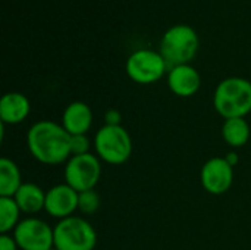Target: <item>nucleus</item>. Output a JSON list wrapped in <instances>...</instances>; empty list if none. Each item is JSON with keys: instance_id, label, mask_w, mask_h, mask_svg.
I'll return each instance as SVG.
<instances>
[{"instance_id": "4468645a", "label": "nucleus", "mask_w": 251, "mask_h": 250, "mask_svg": "<svg viewBox=\"0 0 251 250\" xmlns=\"http://www.w3.org/2000/svg\"><path fill=\"white\" fill-rule=\"evenodd\" d=\"M13 199L16 200L22 214L32 217L34 214L44 211L46 192L34 183H24L13 196Z\"/></svg>"}, {"instance_id": "f257e3e1", "label": "nucleus", "mask_w": 251, "mask_h": 250, "mask_svg": "<svg viewBox=\"0 0 251 250\" xmlns=\"http://www.w3.org/2000/svg\"><path fill=\"white\" fill-rule=\"evenodd\" d=\"M26 146L31 156L44 165L66 164L71 155V134L50 119L37 121L26 133Z\"/></svg>"}, {"instance_id": "20e7f679", "label": "nucleus", "mask_w": 251, "mask_h": 250, "mask_svg": "<svg viewBox=\"0 0 251 250\" xmlns=\"http://www.w3.org/2000/svg\"><path fill=\"white\" fill-rule=\"evenodd\" d=\"M94 149L100 161L122 165L132 155V139L122 125H103L94 136Z\"/></svg>"}, {"instance_id": "9b49d317", "label": "nucleus", "mask_w": 251, "mask_h": 250, "mask_svg": "<svg viewBox=\"0 0 251 250\" xmlns=\"http://www.w3.org/2000/svg\"><path fill=\"white\" fill-rule=\"evenodd\" d=\"M166 80L169 90L178 97H191L201 87L200 72L190 63L169 68Z\"/></svg>"}, {"instance_id": "7ed1b4c3", "label": "nucleus", "mask_w": 251, "mask_h": 250, "mask_svg": "<svg viewBox=\"0 0 251 250\" xmlns=\"http://www.w3.org/2000/svg\"><path fill=\"white\" fill-rule=\"evenodd\" d=\"M200 49L197 31L187 24H176L168 28L160 40L159 52L169 68L190 63Z\"/></svg>"}, {"instance_id": "6ab92c4d", "label": "nucleus", "mask_w": 251, "mask_h": 250, "mask_svg": "<svg viewBox=\"0 0 251 250\" xmlns=\"http://www.w3.org/2000/svg\"><path fill=\"white\" fill-rule=\"evenodd\" d=\"M91 141L87 137V134H78V136H71V155H87L90 152Z\"/></svg>"}, {"instance_id": "412c9836", "label": "nucleus", "mask_w": 251, "mask_h": 250, "mask_svg": "<svg viewBox=\"0 0 251 250\" xmlns=\"http://www.w3.org/2000/svg\"><path fill=\"white\" fill-rule=\"evenodd\" d=\"M0 250H19L12 234H0Z\"/></svg>"}, {"instance_id": "6e6552de", "label": "nucleus", "mask_w": 251, "mask_h": 250, "mask_svg": "<svg viewBox=\"0 0 251 250\" xmlns=\"http://www.w3.org/2000/svg\"><path fill=\"white\" fill-rule=\"evenodd\" d=\"M12 236L21 250H50L54 248L53 228L35 217L21 220L12 231Z\"/></svg>"}, {"instance_id": "f3484780", "label": "nucleus", "mask_w": 251, "mask_h": 250, "mask_svg": "<svg viewBox=\"0 0 251 250\" xmlns=\"http://www.w3.org/2000/svg\"><path fill=\"white\" fill-rule=\"evenodd\" d=\"M21 214L13 197H0V234H10L21 222Z\"/></svg>"}, {"instance_id": "0eeeda50", "label": "nucleus", "mask_w": 251, "mask_h": 250, "mask_svg": "<svg viewBox=\"0 0 251 250\" xmlns=\"http://www.w3.org/2000/svg\"><path fill=\"white\" fill-rule=\"evenodd\" d=\"M101 175V162L97 155H75L68 159L63 169L65 183L78 193L94 190Z\"/></svg>"}, {"instance_id": "ddd939ff", "label": "nucleus", "mask_w": 251, "mask_h": 250, "mask_svg": "<svg viewBox=\"0 0 251 250\" xmlns=\"http://www.w3.org/2000/svg\"><path fill=\"white\" fill-rule=\"evenodd\" d=\"M93 125V111L84 102L69 103L62 113V127L71 134H87Z\"/></svg>"}, {"instance_id": "423d86ee", "label": "nucleus", "mask_w": 251, "mask_h": 250, "mask_svg": "<svg viewBox=\"0 0 251 250\" xmlns=\"http://www.w3.org/2000/svg\"><path fill=\"white\" fill-rule=\"evenodd\" d=\"M169 71V65L160 52L151 49H138L132 52L125 63V72L137 84H153L160 81Z\"/></svg>"}, {"instance_id": "9d476101", "label": "nucleus", "mask_w": 251, "mask_h": 250, "mask_svg": "<svg viewBox=\"0 0 251 250\" xmlns=\"http://www.w3.org/2000/svg\"><path fill=\"white\" fill-rule=\"evenodd\" d=\"M78 196L79 193L66 183L56 184L46 192L44 211L59 221L69 218L78 211Z\"/></svg>"}, {"instance_id": "39448f33", "label": "nucleus", "mask_w": 251, "mask_h": 250, "mask_svg": "<svg viewBox=\"0 0 251 250\" xmlns=\"http://www.w3.org/2000/svg\"><path fill=\"white\" fill-rule=\"evenodd\" d=\"M53 233L57 250H94L97 245L94 227L82 217L72 215L60 220L53 227Z\"/></svg>"}, {"instance_id": "aec40b11", "label": "nucleus", "mask_w": 251, "mask_h": 250, "mask_svg": "<svg viewBox=\"0 0 251 250\" xmlns=\"http://www.w3.org/2000/svg\"><path fill=\"white\" fill-rule=\"evenodd\" d=\"M122 115L116 109H107L104 112V125H121Z\"/></svg>"}, {"instance_id": "f8f14e48", "label": "nucleus", "mask_w": 251, "mask_h": 250, "mask_svg": "<svg viewBox=\"0 0 251 250\" xmlns=\"http://www.w3.org/2000/svg\"><path fill=\"white\" fill-rule=\"evenodd\" d=\"M31 112L29 99L19 91H9L0 99V122L4 125H18L24 122Z\"/></svg>"}, {"instance_id": "1a4fd4ad", "label": "nucleus", "mask_w": 251, "mask_h": 250, "mask_svg": "<svg viewBox=\"0 0 251 250\" xmlns=\"http://www.w3.org/2000/svg\"><path fill=\"white\" fill-rule=\"evenodd\" d=\"M200 181L207 193L221 196L226 193L234 183V167H231L225 158H210L201 168Z\"/></svg>"}, {"instance_id": "4be33fe9", "label": "nucleus", "mask_w": 251, "mask_h": 250, "mask_svg": "<svg viewBox=\"0 0 251 250\" xmlns=\"http://www.w3.org/2000/svg\"><path fill=\"white\" fill-rule=\"evenodd\" d=\"M225 159L228 161V164H229L231 167H235V165L238 164V155H237L235 152H229V153L225 156Z\"/></svg>"}, {"instance_id": "5701e85b", "label": "nucleus", "mask_w": 251, "mask_h": 250, "mask_svg": "<svg viewBox=\"0 0 251 250\" xmlns=\"http://www.w3.org/2000/svg\"><path fill=\"white\" fill-rule=\"evenodd\" d=\"M50 250H57V249H54V248H53V249H50Z\"/></svg>"}, {"instance_id": "dca6fc26", "label": "nucleus", "mask_w": 251, "mask_h": 250, "mask_svg": "<svg viewBox=\"0 0 251 250\" xmlns=\"http://www.w3.org/2000/svg\"><path fill=\"white\" fill-rule=\"evenodd\" d=\"M222 137L231 147H243L250 140V125L246 118L225 119L222 125Z\"/></svg>"}, {"instance_id": "a211bd4d", "label": "nucleus", "mask_w": 251, "mask_h": 250, "mask_svg": "<svg viewBox=\"0 0 251 250\" xmlns=\"http://www.w3.org/2000/svg\"><path fill=\"white\" fill-rule=\"evenodd\" d=\"M100 196L96 190L81 192L78 196V211L84 215H93L100 208Z\"/></svg>"}, {"instance_id": "2eb2a0df", "label": "nucleus", "mask_w": 251, "mask_h": 250, "mask_svg": "<svg viewBox=\"0 0 251 250\" xmlns=\"http://www.w3.org/2000/svg\"><path fill=\"white\" fill-rule=\"evenodd\" d=\"M19 167L9 158L0 159V197H13L22 186Z\"/></svg>"}, {"instance_id": "f03ea898", "label": "nucleus", "mask_w": 251, "mask_h": 250, "mask_svg": "<svg viewBox=\"0 0 251 250\" xmlns=\"http://www.w3.org/2000/svg\"><path fill=\"white\" fill-rule=\"evenodd\" d=\"M213 106L224 119L246 118L251 112V81L241 77L222 80L215 88Z\"/></svg>"}]
</instances>
